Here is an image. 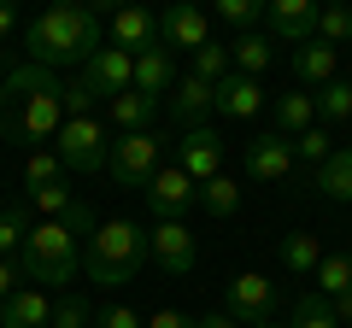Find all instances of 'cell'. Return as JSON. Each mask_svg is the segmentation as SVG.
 <instances>
[{
	"label": "cell",
	"mask_w": 352,
	"mask_h": 328,
	"mask_svg": "<svg viewBox=\"0 0 352 328\" xmlns=\"http://www.w3.org/2000/svg\"><path fill=\"white\" fill-rule=\"evenodd\" d=\"M258 328H276V323H258Z\"/></svg>",
	"instance_id": "obj_44"
},
{
	"label": "cell",
	"mask_w": 352,
	"mask_h": 328,
	"mask_svg": "<svg viewBox=\"0 0 352 328\" xmlns=\"http://www.w3.org/2000/svg\"><path fill=\"white\" fill-rule=\"evenodd\" d=\"M212 112H217V89H212V82H200L194 71L176 76V89H170V117H176V124H182V129H200Z\"/></svg>",
	"instance_id": "obj_15"
},
{
	"label": "cell",
	"mask_w": 352,
	"mask_h": 328,
	"mask_svg": "<svg viewBox=\"0 0 352 328\" xmlns=\"http://www.w3.org/2000/svg\"><path fill=\"white\" fill-rule=\"evenodd\" d=\"M317 264H323V240L311 229H288L282 235V270L288 276H317Z\"/></svg>",
	"instance_id": "obj_22"
},
{
	"label": "cell",
	"mask_w": 352,
	"mask_h": 328,
	"mask_svg": "<svg viewBox=\"0 0 352 328\" xmlns=\"http://www.w3.org/2000/svg\"><path fill=\"white\" fill-rule=\"evenodd\" d=\"M12 30H18V12H12V6H6V0H0V41L12 36Z\"/></svg>",
	"instance_id": "obj_42"
},
{
	"label": "cell",
	"mask_w": 352,
	"mask_h": 328,
	"mask_svg": "<svg viewBox=\"0 0 352 328\" xmlns=\"http://www.w3.org/2000/svg\"><path fill=\"white\" fill-rule=\"evenodd\" d=\"M335 316H340V328H352V293H340V299H335Z\"/></svg>",
	"instance_id": "obj_43"
},
{
	"label": "cell",
	"mask_w": 352,
	"mask_h": 328,
	"mask_svg": "<svg viewBox=\"0 0 352 328\" xmlns=\"http://www.w3.org/2000/svg\"><path fill=\"white\" fill-rule=\"evenodd\" d=\"M317 41H329V47H346L352 41V12L346 6H317Z\"/></svg>",
	"instance_id": "obj_36"
},
{
	"label": "cell",
	"mask_w": 352,
	"mask_h": 328,
	"mask_svg": "<svg viewBox=\"0 0 352 328\" xmlns=\"http://www.w3.org/2000/svg\"><path fill=\"white\" fill-rule=\"evenodd\" d=\"M229 71H235V65H229V41H206V47L194 53V76H200V82H212V89L223 82Z\"/></svg>",
	"instance_id": "obj_33"
},
{
	"label": "cell",
	"mask_w": 352,
	"mask_h": 328,
	"mask_svg": "<svg viewBox=\"0 0 352 328\" xmlns=\"http://www.w3.org/2000/svg\"><path fill=\"white\" fill-rule=\"evenodd\" d=\"M24 182H30V194H36V188H53V182H65V164H59V152H53V147L30 152V159H24Z\"/></svg>",
	"instance_id": "obj_32"
},
{
	"label": "cell",
	"mask_w": 352,
	"mask_h": 328,
	"mask_svg": "<svg viewBox=\"0 0 352 328\" xmlns=\"http://www.w3.org/2000/svg\"><path fill=\"white\" fill-rule=\"evenodd\" d=\"M159 170H164V135L159 129H141V135H118L112 141L106 176H112L118 188H147Z\"/></svg>",
	"instance_id": "obj_6"
},
{
	"label": "cell",
	"mask_w": 352,
	"mask_h": 328,
	"mask_svg": "<svg viewBox=\"0 0 352 328\" xmlns=\"http://www.w3.org/2000/svg\"><path fill=\"white\" fill-rule=\"evenodd\" d=\"M147 328H194V316H188V311H153Z\"/></svg>",
	"instance_id": "obj_40"
},
{
	"label": "cell",
	"mask_w": 352,
	"mask_h": 328,
	"mask_svg": "<svg viewBox=\"0 0 352 328\" xmlns=\"http://www.w3.org/2000/svg\"><path fill=\"white\" fill-rule=\"evenodd\" d=\"M229 65H235L241 76H264V71H270V36H264V30L235 36V41H229Z\"/></svg>",
	"instance_id": "obj_24"
},
{
	"label": "cell",
	"mask_w": 352,
	"mask_h": 328,
	"mask_svg": "<svg viewBox=\"0 0 352 328\" xmlns=\"http://www.w3.org/2000/svg\"><path fill=\"white\" fill-rule=\"evenodd\" d=\"M18 281H24V264H18V258H0V305L18 293Z\"/></svg>",
	"instance_id": "obj_39"
},
{
	"label": "cell",
	"mask_w": 352,
	"mask_h": 328,
	"mask_svg": "<svg viewBox=\"0 0 352 328\" xmlns=\"http://www.w3.org/2000/svg\"><path fill=\"white\" fill-rule=\"evenodd\" d=\"M176 170L182 176H194V182H212V176H223V135H217L212 124H200V129H182L176 135Z\"/></svg>",
	"instance_id": "obj_11"
},
{
	"label": "cell",
	"mask_w": 352,
	"mask_h": 328,
	"mask_svg": "<svg viewBox=\"0 0 352 328\" xmlns=\"http://www.w3.org/2000/svg\"><path fill=\"white\" fill-rule=\"evenodd\" d=\"M59 223H65V229H71V235H76V240H82V235H88V240H94V229H100V217H94V205H82V200H76V205H71V211H65V217H59Z\"/></svg>",
	"instance_id": "obj_38"
},
{
	"label": "cell",
	"mask_w": 352,
	"mask_h": 328,
	"mask_svg": "<svg viewBox=\"0 0 352 328\" xmlns=\"http://www.w3.org/2000/svg\"><path fill=\"white\" fill-rule=\"evenodd\" d=\"M65 124V82L41 65H18L0 76V135L18 147L41 152V141H53Z\"/></svg>",
	"instance_id": "obj_1"
},
{
	"label": "cell",
	"mask_w": 352,
	"mask_h": 328,
	"mask_svg": "<svg viewBox=\"0 0 352 328\" xmlns=\"http://www.w3.org/2000/svg\"><path fill=\"white\" fill-rule=\"evenodd\" d=\"M200 205H206L212 217H235V211H241V182H235V176L200 182Z\"/></svg>",
	"instance_id": "obj_30"
},
{
	"label": "cell",
	"mask_w": 352,
	"mask_h": 328,
	"mask_svg": "<svg viewBox=\"0 0 352 328\" xmlns=\"http://www.w3.org/2000/svg\"><path fill=\"white\" fill-rule=\"evenodd\" d=\"M147 253H153V264H159L164 276H194V264H200V240H194L188 223H153L147 229Z\"/></svg>",
	"instance_id": "obj_12"
},
{
	"label": "cell",
	"mask_w": 352,
	"mask_h": 328,
	"mask_svg": "<svg viewBox=\"0 0 352 328\" xmlns=\"http://www.w3.org/2000/svg\"><path fill=\"white\" fill-rule=\"evenodd\" d=\"M317 124V100H311V94H276V135H305V129H311Z\"/></svg>",
	"instance_id": "obj_25"
},
{
	"label": "cell",
	"mask_w": 352,
	"mask_h": 328,
	"mask_svg": "<svg viewBox=\"0 0 352 328\" xmlns=\"http://www.w3.org/2000/svg\"><path fill=\"white\" fill-rule=\"evenodd\" d=\"M294 76H300L305 89H323V82H335L340 76V53L329 47V41H305V47H294Z\"/></svg>",
	"instance_id": "obj_20"
},
{
	"label": "cell",
	"mask_w": 352,
	"mask_h": 328,
	"mask_svg": "<svg viewBox=\"0 0 352 328\" xmlns=\"http://www.w3.org/2000/svg\"><path fill=\"white\" fill-rule=\"evenodd\" d=\"M106 117H112L124 135H141V129H153V117H159V100H147V94L124 89L118 100H106Z\"/></svg>",
	"instance_id": "obj_21"
},
{
	"label": "cell",
	"mask_w": 352,
	"mask_h": 328,
	"mask_svg": "<svg viewBox=\"0 0 352 328\" xmlns=\"http://www.w3.org/2000/svg\"><path fill=\"white\" fill-rule=\"evenodd\" d=\"M288 328H340L335 299H323V293H300V299H294V323H288Z\"/></svg>",
	"instance_id": "obj_29"
},
{
	"label": "cell",
	"mask_w": 352,
	"mask_h": 328,
	"mask_svg": "<svg viewBox=\"0 0 352 328\" xmlns=\"http://www.w3.org/2000/svg\"><path fill=\"white\" fill-rule=\"evenodd\" d=\"M94 328H147V316L129 311V305H100L94 311Z\"/></svg>",
	"instance_id": "obj_37"
},
{
	"label": "cell",
	"mask_w": 352,
	"mask_h": 328,
	"mask_svg": "<svg viewBox=\"0 0 352 328\" xmlns=\"http://www.w3.org/2000/svg\"><path fill=\"white\" fill-rule=\"evenodd\" d=\"M329 152H335V135H329L323 124H311L305 135H294V164H311V170H317Z\"/></svg>",
	"instance_id": "obj_35"
},
{
	"label": "cell",
	"mask_w": 352,
	"mask_h": 328,
	"mask_svg": "<svg viewBox=\"0 0 352 328\" xmlns=\"http://www.w3.org/2000/svg\"><path fill=\"white\" fill-rule=\"evenodd\" d=\"M112 47H124V53L159 47V18L141 12V6H118V12H112Z\"/></svg>",
	"instance_id": "obj_16"
},
{
	"label": "cell",
	"mask_w": 352,
	"mask_h": 328,
	"mask_svg": "<svg viewBox=\"0 0 352 328\" xmlns=\"http://www.w3.org/2000/svg\"><path fill=\"white\" fill-rule=\"evenodd\" d=\"M141 194H147V211L159 217V223H182V217L200 205V182L182 176L176 164H164V170H159V176H153Z\"/></svg>",
	"instance_id": "obj_10"
},
{
	"label": "cell",
	"mask_w": 352,
	"mask_h": 328,
	"mask_svg": "<svg viewBox=\"0 0 352 328\" xmlns=\"http://www.w3.org/2000/svg\"><path fill=\"white\" fill-rule=\"evenodd\" d=\"M76 89L88 94V100H118L124 89H135V53L124 47H100L94 59L76 71Z\"/></svg>",
	"instance_id": "obj_8"
},
{
	"label": "cell",
	"mask_w": 352,
	"mask_h": 328,
	"mask_svg": "<svg viewBox=\"0 0 352 328\" xmlns=\"http://www.w3.org/2000/svg\"><path fill=\"white\" fill-rule=\"evenodd\" d=\"M317 293H323V299L352 293V253H323V264H317Z\"/></svg>",
	"instance_id": "obj_28"
},
{
	"label": "cell",
	"mask_w": 352,
	"mask_h": 328,
	"mask_svg": "<svg viewBox=\"0 0 352 328\" xmlns=\"http://www.w3.org/2000/svg\"><path fill=\"white\" fill-rule=\"evenodd\" d=\"M346 82H352V76H346Z\"/></svg>",
	"instance_id": "obj_45"
},
{
	"label": "cell",
	"mask_w": 352,
	"mask_h": 328,
	"mask_svg": "<svg viewBox=\"0 0 352 328\" xmlns=\"http://www.w3.org/2000/svg\"><path fill=\"white\" fill-rule=\"evenodd\" d=\"M194 328H241V323L223 316V311H206V316H194Z\"/></svg>",
	"instance_id": "obj_41"
},
{
	"label": "cell",
	"mask_w": 352,
	"mask_h": 328,
	"mask_svg": "<svg viewBox=\"0 0 352 328\" xmlns=\"http://www.w3.org/2000/svg\"><path fill=\"white\" fill-rule=\"evenodd\" d=\"M170 89H176V53H164V47L135 53V94L159 100V94H170Z\"/></svg>",
	"instance_id": "obj_18"
},
{
	"label": "cell",
	"mask_w": 352,
	"mask_h": 328,
	"mask_svg": "<svg viewBox=\"0 0 352 328\" xmlns=\"http://www.w3.org/2000/svg\"><path fill=\"white\" fill-rule=\"evenodd\" d=\"M311 100H317V124H323V129H329V124H352V82H346V76L323 82Z\"/></svg>",
	"instance_id": "obj_26"
},
{
	"label": "cell",
	"mask_w": 352,
	"mask_h": 328,
	"mask_svg": "<svg viewBox=\"0 0 352 328\" xmlns=\"http://www.w3.org/2000/svg\"><path fill=\"white\" fill-rule=\"evenodd\" d=\"M247 176L252 182H288L294 176V141L288 135H252L247 141Z\"/></svg>",
	"instance_id": "obj_14"
},
{
	"label": "cell",
	"mask_w": 352,
	"mask_h": 328,
	"mask_svg": "<svg viewBox=\"0 0 352 328\" xmlns=\"http://www.w3.org/2000/svg\"><path fill=\"white\" fill-rule=\"evenodd\" d=\"M212 41V12L206 6H188V0H176L159 12V47L164 53H200Z\"/></svg>",
	"instance_id": "obj_9"
},
{
	"label": "cell",
	"mask_w": 352,
	"mask_h": 328,
	"mask_svg": "<svg viewBox=\"0 0 352 328\" xmlns=\"http://www.w3.org/2000/svg\"><path fill=\"white\" fill-rule=\"evenodd\" d=\"M217 112L223 117H258L264 112V89H258V76H241V71H229L223 82H217Z\"/></svg>",
	"instance_id": "obj_17"
},
{
	"label": "cell",
	"mask_w": 352,
	"mask_h": 328,
	"mask_svg": "<svg viewBox=\"0 0 352 328\" xmlns=\"http://www.w3.org/2000/svg\"><path fill=\"white\" fill-rule=\"evenodd\" d=\"M18 264H24V276L36 281V288H59L65 293L76 276H82V240H76L65 223H36L24 235Z\"/></svg>",
	"instance_id": "obj_4"
},
{
	"label": "cell",
	"mask_w": 352,
	"mask_h": 328,
	"mask_svg": "<svg viewBox=\"0 0 352 328\" xmlns=\"http://www.w3.org/2000/svg\"><path fill=\"white\" fill-rule=\"evenodd\" d=\"M223 316H235L241 328L270 323V316H276V281L258 276V270H241V276L223 288Z\"/></svg>",
	"instance_id": "obj_7"
},
{
	"label": "cell",
	"mask_w": 352,
	"mask_h": 328,
	"mask_svg": "<svg viewBox=\"0 0 352 328\" xmlns=\"http://www.w3.org/2000/svg\"><path fill=\"white\" fill-rule=\"evenodd\" d=\"M311 176H317V188H323L329 200L352 205V147H335V152H329V159L311 170Z\"/></svg>",
	"instance_id": "obj_23"
},
{
	"label": "cell",
	"mask_w": 352,
	"mask_h": 328,
	"mask_svg": "<svg viewBox=\"0 0 352 328\" xmlns=\"http://www.w3.org/2000/svg\"><path fill=\"white\" fill-rule=\"evenodd\" d=\"M47 323H53V299L41 288H18L0 305V328H47Z\"/></svg>",
	"instance_id": "obj_19"
},
{
	"label": "cell",
	"mask_w": 352,
	"mask_h": 328,
	"mask_svg": "<svg viewBox=\"0 0 352 328\" xmlns=\"http://www.w3.org/2000/svg\"><path fill=\"white\" fill-rule=\"evenodd\" d=\"M212 18L247 36V30H258V24H264V0H217V6H212Z\"/></svg>",
	"instance_id": "obj_31"
},
{
	"label": "cell",
	"mask_w": 352,
	"mask_h": 328,
	"mask_svg": "<svg viewBox=\"0 0 352 328\" xmlns=\"http://www.w3.org/2000/svg\"><path fill=\"white\" fill-rule=\"evenodd\" d=\"M53 152H59L65 176H94L112 159V135H106L100 117H65L59 135H53Z\"/></svg>",
	"instance_id": "obj_5"
},
{
	"label": "cell",
	"mask_w": 352,
	"mask_h": 328,
	"mask_svg": "<svg viewBox=\"0 0 352 328\" xmlns=\"http://www.w3.org/2000/svg\"><path fill=\"white\" fill-rule=\"evenodd\" d=\"M100 47H106V41H100V18L88 12V6H47V12H36L24 24L30 65H41V71H53V76H59L65 65L82 71Z\"/></svg>",
	"instance_id": "obj_2"
},
{
	"label": "cell",
	"mask_w": 352,
	"mask_h": 328,
	"mask_svg": "<svg viewBox=\"0 0 352 328\" xmlns=\"http://www.w3.org/2000/svg\"><path fill=\"white\" fill-rule=\"evenodd\" d=\"M147 229L129 223V217H112V223L94 229V240H88L82 253V276L94 281V288H124V281H135L141 270H147Z\"/></svg>",
	"instance_id": "obj_3"
},
{
	"label": "cell",
	"mask_w": 352,
	"mask_h": 328,
	"mask_svg": "<svg viewBox=\"0 0 352 328\" xmlns=\"http://www.w3.org/2000/svg\"><path fill=\"white\" fill-rule=\"evenodd\" d=\"M36 229V211H30L24 200H12L6 211H0V258H18L24 253V235Z\"/></svg>",
	"instance_id": "obj_27"
},
{
	"label": "cell",
	"mask_w": 352,
	"mask_h": 328,
	"mask_svg": "<svg viewBox=\"0 0 352 328\" xmlns=\"http://www.w3.org/2000/svg\"><path fill=\"white\" fill-rule=\"evenodd\" d=\"M47 328H94V305L82 293H59L53 299V323Z\"/></svg>",
	"instance_id": "obj_34"
},
{
	"label": "cell",
	"mask_w": 352,
	"mask_h": 328,
	"mask_svg": "<svg viewBox=\"0 0 352 328\" xmlns=\"http://www.w3.org/2000/svg\"><path fill=\"white\" fill-rule=\"evenodd\" d=\"M264 30L288 47H305L317 41V0H270L264 6Z\"/></svg>",
	"instance_id": "obj_13"
}]
</instances>
